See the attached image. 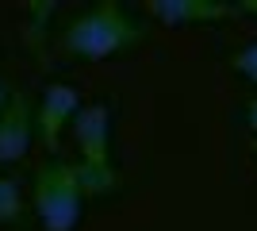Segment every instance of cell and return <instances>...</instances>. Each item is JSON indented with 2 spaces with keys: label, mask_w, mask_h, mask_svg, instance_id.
<instances>
[{
  "label": "cell",
  "mask_w": 257,
  "mask_h": 231,
  "mask_svg": "<svg viewBox=\"0 0 257 231\" xmlns=\"http://www.w3.org/2000/svg\"><path fill=\"white\" fill-rule=\"evenodd\" d=\"M142 27L135 12L119 0H96L73 16L62 31V46L81 62H107L115 54H127L131 46L142 43Z\"/></svg>",
  "instance_id": "1"
},
{
  "label": "cell",
  "mask_w": 257,
  "mask_h": 231,
  "mask_svg": "<svg viewBox=\"0 0 257 231\" xmlns=\"http://www.w3.org/2000/svg\"><path fill=\"white\" fill-rule=\"evenodd\" d=\"M31 135H35V108L27 93H12V104L0 116V170L4 166H16L27 158L31 150Z\"/></svg>",
  "instance_id": "5"
},
{
  "label": "cell",
  "mask_w": 257,
  "mask_h": 231,
  "mask_svg": "<svg viewBox=\"0 0 257 231\" xmlns=\"http://www.w3.org/2000/svg\"><path fill=\"white\" fill-rule=\"evenodd\" d=\"M246 123H249V131L257 135V97L249 100V108H246Z\"/></svg>",
  "instance_id": "10"
},
{
  "label": "cell",
  "mask_w": 257,
  "mask_h": 231,
  "mask_svg": "<svg viewBox=\"0 0 257 231\" xmlns=\"http://www.w3.org/2000/svg\"><path fill=\"white\" fill-rule=\"evenodd\" d=\"M73 143L85 193H92V197L111 193L115 189V154H111V104L107 100H92L77 112Z\"/></svg>",
  "instance_id": "3"
},
{
  "label": "cell",
  "mask_w": 257,
  "mask_h": 231,
  "mask_svg": "<svg viewBox=\"0 0 257 231\" xmlns=\"http://www.w3.org/2000/svg\"><path fill=\"white\" fill-rule=\"evenodd\" d=\"M31 204L35 220L43 231H77L85 212V185L77 174V162L69 158H43L35 166L31 181Z\"/></svg>",
  "instance_id": "2"
},
{
  "label": "cell",
  "mask_w": 257,
  "mask_h": 231,
  "mask_svg": "<svg viewBox=\"0 0 257 231\" xmlns=\"http://www.w3.org/2000/svg\"><path fill=\"white\" fill-rule=\"evenodd\" d=\"M0 223L4 227H20L23 223V189L4 170H0Z\"/></svg>",
  "instance_id": "7"
},
{
  "label": "cell",
  "mask_w": 257,
  "mask_h": 231,
  "mask_svg": "<svg viewBox=\"0 0 257 231\" xmlns=\"http://www.w3.org/2000/svg\"><path fill=\"white\" fill-rule=\"evenodd\" d=\"M165 27H196V23H219L226 16H242V0H154L146 8Z\"/></svg>",
  "instance_id": "6"
},
{
  "label": "cell",
  "mask_w": 257,
  "mask_h": 231,
  "mask_svg": "<svg viewBox=\"0 0 257 231\" xmlns=\"http://www.w3.org/2000/svg\"><path fill=\"white\" fill-rule=\"evenodd\" d=\"M230 69H234L242 81L257 85V39H253L249 46H242V50H234V54H230Z\"/></svg>",
  "instance_id": "8"
},
{
  "label": "cell",
  "mask_w": 257,
  "mask_h": 231,
  "mask_svg": "<svg viewBox=\"0 0 257 231\" xmlns=\"http://www.w3.org/2000/svg\"><path fill=\"white\" fill-rule=\"evenodd\" d=\"M81 108H85V100H81V89L73 81H50L43 89L39 108H35V131H39L43 146L50 150V158L58 154V143H62L65 127H73Z\"/></svg>",
  "instance_id": "4"
},
{
  "label": "cell",
  "mask_w": 257,
  "mask_h": 231,
  "mask_svg": "<svg viewBox=\"0 0 257 231\" xmlns=\"http://www.w3.org/2000/svg\"><path fill=\"white\" fill-rule=\"evenodd\" d=\"M12 93H16V89H12L8 81L0 77V116H4V108H8V104H12Z\"/></svg>",
  "instance_id": "9"
}]
</instances>
